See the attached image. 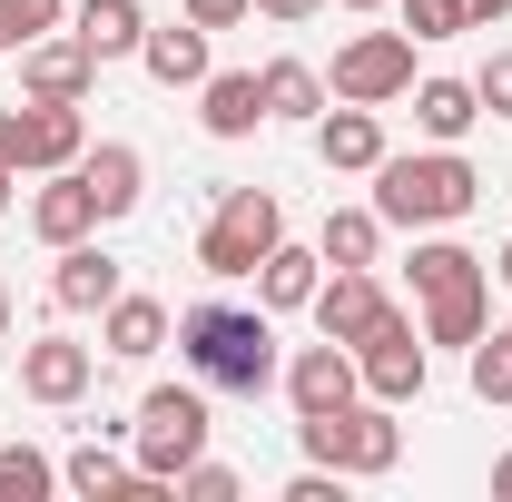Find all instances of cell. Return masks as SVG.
I'll list each match as a JSON object with an SVG mask.
<instances>
[{
    "label": "cell",
    "instance_id": "cell-1",
    "mask_svg": "<svg viewBox=\"0 0 512 502\" xmlns=\"http://www.w3.org/2000/svg\"><path fill=\"white\" fill-rule=\"evenodd\" d=\"M178 345H188L197 384H217V394H266V384L286 375L266 306H188L178 315Z\"/></svg>",
    "mask_w": 512,
    "mask_h": 502
},
{
    "label": "cell",
    "instance_id": "cell-2",
    "mask_svg": "<svg viewBox=\"0 0 512 502\" xmlns=\"http://www.w3.org/2000/svg\"><path fill=\"white\" fill-rule=\"evenodd\" d=\"M473 197H483V178H473V158L463 148H384L375 158V217L384 227H453V217H473Z\"/></svg>",
    "mask_w": 512,
    "mask_h": 502
},
{
    "label": "cell",
    "instance_id": "cell-3",
    "mask_svg": "<svg viewBox=\"0 0 512 502\" xmlns=\"http://www.w3.org/2000/svg\"><path fill=\"white\" fill-rule=\"evenodd\" d=\"M296 434H306V463H335L345 483H375V473L404 463V424H394V404H335V414H306Z\"/></svg>",
    "mask_w": 512,
    "mask_h": 502
},
{
    "label": "cell",
    "instance_id": "cell-4",
    "mask_svg": "<svg viewBox=\"0 0 512 502\" xmlns=\"http://www.w3.org/2000/svg\"><path fill=\"white\" fill-rule=\"evenodd\" d=\"M128 443H138V473L178 483L197 453H207V394H197V384H148V394H138Z\"/></svg>",
    "mask_w": 512,
    "mask_h": 502
},
{
    "label": "cell",
    "instance_id": "cell-5",
    "mask_svg": "<svg viewBox=\"0 0 512 502\" xmlns=\"http://www.w3.org/2000/svg\"><path fill=\"white\" fill-rule=\"evenodd\" d=\"M276 237H286L276 188H227V197H217V217H207V237H197V266H207V276H256Z\"/></svg>",
    "mask_w": 512,
    "mask_h": 502
},
{
    "label": "cell",
    "instance_id": "cell-6",
    "mask_svg": "<svg viewBox=\"0 0 512 502\" xmlns=\"http://www.w3.org/2000/svg\"><path fill=\"white\" fill-rule=\"evenodd\" d=\"M355 375H365V394L375 404H414L424 384H434V345H424V325L404 306H384L365 335H355Z\"/></svg>",
    "mask_w": 512,
    "mask_h": 502
},
{
    "label": "cell",
    "instance_id": "cell-7",
    "mask_svg": "<svg viewBox=\"0 0 512 502\" xmlns=\"http://www.w3.org/2000/svg\"><path fill=\"white\" fill-rule=\"evenodd\" d=\"M404 89H414V30H355L325 79V99H355V109H384Z\"/></svg>",
    "mask_w": 512,
    "mask_h": 502
},
{
    "label": "cell",
    "instance_id": "cell-8",
    "mask_svg": "<svg viewBox=\"0 0 512 502\" xmlns=\"http://www.w3.org/2000/svg\"><path fill=\"white\" fill-rule=\"evenodd\" d=\"M286 404H296V424H306V414H335V404H355V394H365V375H355V345H335V335H325V345H306V355H286Z\"/></svg>",
    "mask_w": 512,
    "mask_h": 502
},
{
    "label": "cell",
    "instance_id": "cell-9",
    "mask_svg": "<svg viewBox=\"0 0 512 502\" xmlns=\"http://www.w3.org/2000/svg\"><path fill=\"white\" fill-rule=\"evenodd\" d=\"M79 148H89L79 99H30V109H20V148H10V168L50 178V168H79Z\"/></svg>",
    "mask_w": 512,
    "mask_h": 502
},
{
    "label": "cell",
    "instance_id": "cell-10",
    "mask_svg": "<svg viewBox=\"0 0 512 502\" xmlns=\"http://www.w3.org/2000/svg\"><path fill=\"white\" fill-rule=\"evenodd\" d=\"M89 384H99V355L89 345H69V335H30L20 345V394L30 404H79Z\"/></svg>",
    "mask_w": 512,
    "mask_h": 502
},
{
    "label": "cell",
    "instance_id": "cell-11",
    "mask_svg": "<svg viewBox=\"0 0 512 502\" xmlns=\"http://www.w3.org/2000/svg\"><path fill=\"white\" fill-rule=\"evenodd\" d=\"M20 89H30V99H89V89H99V60H89V40H79V30H50V40H30V50H20Z\"/></svg>",
    "mask_w": 512,
    "mask_h": 502
},
{
    "label": "cell",
    "instance_id": "cell-12",
    "mask_svg": "<svg viewBox=\"0 0 512 502\" xmlns=\"http://www.w3.org/2000/svg\"><path fill=\"white\" fill-rule=\"evenodd\" d=\"M306 315H316V335L355 345V335H365V325L384 315V286H375V266H325V286L306 296Z\"/></svg>",
    "mask_w": 512,
    "mask_h": 502
},
{
    "label": "cell",
    "instance_id": "cell-13",
    "mask_svg": "<svg viewBox=\"0 0 512 502\" xmlns=\"http://www.w3.org/2000/svg\"><path fill=\"white\" fill-rule=\"evenodd\" d=\"M89 227H99L89 178H79V168H50V178H40V197H30V237H40V247H79Z\"/></svg>",
    "mask_w": 512,
    "mask_h": 502
},
{
    "label": "cell",
    "instance_id": "cell-14",
    "mask_svg": "<svg viewBox=\"0 0 512 502\" xmlns=\"http://www.w3.org/2000/svg\"><path fill=\"white\" fill-rule=\"evenodd\" d=\"M197 119H207V138H256V128H266L256 69H207V79H197Z\"/></svg>",
    "mask_w": 512,
    "mask_h": 502
},
{
    "label": "cell",
    "instance_id": "cell-15",
    "mask_svg": "<svg viewBox=\"0 0 512 502\" xmlns=\"http://www.w3.org/2000/svg\"><path fill=\"white\" fill-rule=\"evenodd\" d=\"M79 178H89V197H99V227H109V217H128V207H138V188H148V158H138L128 138H99V148H79Z\"/></svg>",
    "mask_w": 512,
    "mask_h": 502
},
{
    "label": "cell",
    "instance_id": "cell-16",
    "mask_svg": "<svg viewBox=\"0 0 512 502\" xmlns=\"http://www.w3.org/2000/svg\"><path fill=\"white\" fill-rule=\"evenodd\" d=\"M316 158L325 168H355V178H375V158H384V119L375 109H355V99H335L316 119Z\"/></svg>",
    "mask_w": 512,
    "mask_h": 502
},
{
    "label": "cell",
    "instance_id": "cell-17",
    "mask_svg": "<svg viewBox=\"0 0 512 502\" xmlns=\"http://www.w3.org/2000/svg\"><path fill=\"white\" fill-rule=\"evenodd\" d=\"M99 345H109V355H119V365H148V355H158V345H168V306H158V296H109V306H99Z\"/></svg>",
    "mask_w": 512,
    "mask_h": 502
},
{
    "label": "cell",
    "instance_id": "cell-18",
    "mask_svg": "<svg viewBox=\"0 0 512 502\" xmlns=\"http://www.w3.org/2000/svg\"><path fill=\"white\" fill-rule=\"evenodd\" d=\"M119 296V256H99L89 237L79 247H60V266H50V306H69V315H99Z\"/></svg>",
    "mask_w": 512,
    "mask_h": 502
},
{
    "label": "cell",
    "instance_id": "cell-19",
    "mask_svg": "<svg viewBox=\"0 0 512 502\" xmlns=\"http://www.w3.org/2000/svg\"><path fill=\"white\" fill-rule=\"evenodd\" d=\"M69 30L89 40V60L109 69V60H138V40H148V10H138V0H79V10H69Z\"/></svg>",
    "mask_w": 512,
    "mask_h": 502
},
{
    "label": "cell",
    "instance_id": "cell-20",
    "mask_svg": "<svg viewBox=\"0 0 512 502\" xmlns=\"http://www.w3.org/2000/svg\"><path fill=\"white\" fill-rule=\"evenodd\" d=\"M316 286H325V256L316 247H286V237L266 247V266H256V306H266V315H296Z\"/></svg>",
    "mask_w": 512,
    "mask_h": 502
},
{
    "label": "cell",
    "instance_id": "cell-21",
    "mask_svg": "<svg viewBox=\"0 0 512 502\" xmlns=\"http://www.w3.org/2000/svg\"><path fill=\"white\" fill-rule=\"evenodd\" d=\"M138 69H148L158 89H197V79H207V30H197V20L148 30V40H138Z\"/></svg>",
    "mask_w": 512,
    "mask_h": 502
},
{
    "label": "cell",
    "instance_id": "cell-22",
    "mask_svg": "<svg viewBox=\"0 0 512 502\" xmlns=\"http://www.w3.org/2000/svg\"><path fill=\"white\" fill-rule=\"evenodd\" d=\"M483 119V99H473V79H414V128L434 138V148H453L463 128Z\"/></svg>",
    "mask_w": 512,
    "mask_h": 502
},
{
    "label": "cell",
    "instance_id": "cell-23",
    "mask_svg": "<svg viewBox=\"0 0 512 502\" xmlns=\"http://www.w3.org/2000/svg\"><path fill=\"white\" fill-rule=\"evenodd\" d=\"M256 89H266V119H325V69L306 60H266Z\"/></svg>",
    "mask_w": 512,
    "mask_h": 502
},
{
    "label": "cell",
    "instance_id": "cell-24",
    "mask_svg": "<svg viewBox=\"0 0 512 502\" xmlns=\"http://www.w3.org/2000/svg\"><path fill=\"white\" fill-rule=\"evenodd\" d=\"M375 247H384V217H375V207H325V237H316L325 266H375Z\"/></svg>",
    "mask_w": 512,
    "mask_h": 502
},
{
    "label": "cell",
    "instance_id": "cell-25",
    "mask_svg": "<svg viewBox=\"0 0 512 502\" xmlns=\"http://www.w3.org/2000/svg\"><path fill=\"white\" fill-rule=\"evenodd\" d=\"M483 276H473V286H444V296H424V345H473V335H483Z\"/></svg>",
    "mask_w": 512,
    "mask_h": 502
},
{
    "label": "cell",
    "instance_id": "cell-26",
    "mask_svg": "<svg viewBox=\"0 0 512 502\" xmlns=\"http://www.w3.org/2000/svg\"><path fill=\"white\" fill-rule=\"evenodd\" d=\"M60 483H69V493H89V502H128V483H138V463H119L109 443H79V453L60 463Z\"/></svg>",
    "mask_w": 512,
    "mask_h": 502
},
{
    "label": "cell",
    "instance_id": "cell-27",
    "mask_svg": "<svg viewBox=\"0 0 512 502\" xmlns=\"http://www.w3.org/2000/svg\"><path fill=\"white\" fill-rule=\"evenodd\" d=\"M473 276H493V256L453 247V237H424L414 247V296H444V286H473Z\"/></svg>",
    "mask_w": 512,
    "mask_h": 502
},
{
    "label": "cell",
    "instance_id": "cell-28",
    "mask_svg": "<svg viewBox=\"0 0 512 502\" xmlns=\"http://www.w3.org/2000/svg\"><path fill=\"white\" fill-rule=\"evenodd\" d=\"M60 493V463L40 443H0V502H50Z\"/></svg>",
    "mask_w": 512,
    "mask_h": 502
},
{
    "label": "cell",
    "instance_id": "cell-29",
    "mask_svg": "<svg viewBox=\"0 0 512 502\" xmlns=\"http://www.w3.org/2000/svg\"><path fill=\"white\" fill-rule=\"evenodd\" d=\"M69 20V0H0V60H20L30 40H50Z\"/></svg>",
    "mask_w": 512,
    "mask_h": 502
},
{
    "label": "cell",
    "instance_id": "cell-30",
    "mask_svg": "<svg viewBox=\"0 0 512 502\" xmlns=\"http://www.w3.org/2000/svg\"><path fill=\"white\" fill-rule=\"evenodd\" d=\"M473 394L512 404V335H473Z\"/></svg>",
    "mask_w": 512,
    "mask_h": 502
},
{
    "label": "cell",
    "instance_id": "cell-31",
    "mask_svg": "<svg viewBox=\"0 0 512 502\" xmlns=\"http://www.w3.org/2000/svg\"><path fill=\"white\" fill-rule=\"evenodd\" d=\"M404 30L414 40H453V30H473V0H404Z\"/></svg>",
    "mask_w": 512,
    "mask_h": 502
},
{
    "label": "cell",
    "instance_id": "cell-32",
    "mask_svg": "<svg viewBox=\"0 0 512 502\" xmlns=\"http://www.w3.org/2000/svg\"><path fill=\"white\" fill-rule=\"evenodd\" d=\"M473 99H483V119H512V50H493L473 69Z\"/></svg>",
    "mask_w": 512,
    "mask_h": 502
},
{
    "label": "cell",
    "instance_id": "cell-33",
    "mask_svg": "<svg viewBox=\"0 0 512 502\" xmlns=\"http://www.w3.org/2000/svg\"><path fill=\"white\" fill-rule=\"evenodd\" d=\"M178 493H188V502H237V473H227V463H207V453H197L188 473H178Z\"/></svg>",
    "mask_w": 512,
    "mask_h": 502
},
{
    "label": "cell",
    "instance_id": "cell-34",
    "mask_svg": "<svg viewBox=\"0 0 512 502\" xmlns=\"http://www.w3.org/2000/svg\"><path fill=\"white\" fill-rule=\"evenodd\" d=\"M197 30H237V20H256V0H178Z\"/></svg>",
    "mask_w": 512,
    "mask_h": 502
},
{
    "label": "cell",
    "instance_id": "cell-35",
    "mask_svg": "<svg viewBox=\"0 0 512 502\" xmlns=\"http://www.w3.org/2000/svg\"><path fill=\"white\" fill-rule=\"evenodd\" d=\"M325 0H256V20H286V30H296V20H316Z\"/></svg>",
    "mask_w": 512,
    "mask_h": 502
},
{
    "label": "cell",
    "instance_id": "cell-36",
    "mask_svg": "<svg viewBox=\"0 0 512 502\" xmlns=\"http://www.w3.org/2000/svg\"><path fill=\"white\" fill-rule=\"evenodd\" d=\"M10 148H20V109H0V168H10Z\"/></svg>",
    "mask_w": 512,
    "mask_h": 502
},
{
    "label": "cell",
    "instance_id": "cell-37",
    "mask_svg": "<svg viewBox=\"0 0 512 502\" xmlns=\"http://www.w3.org/2000/svg\"><path fill=\"white\" fill-rule=\"evenodd\" d=\"M512 0H473V30H493V20H503Z\"/></svg>",
    "mask_w": 512,
    "mask_h": 502
},
{
    "label": "cell",
    "instance_id": "cell-38",
    "mask_svg": "<svg viewBox=\"0 0 512 502\" xmlns=\"http://www.w3.org/2000/svg\"><path fill=\"white\" fill-rule=\"evenodd\" d=\"M493 493H503V502H512V453H503V463H493Z\"/></svg>",
    "mask_w": 512,
    "mask_h": 502
},
{
    "label": "cell",
    "instance_id": "cell-39",
    "mask_svg": "<svg viewBox=\"0 0 512 502\" xmlns=\"http://www.w3.org/2000/svg\"><path fill=\"white\" fill-rule=\"evenodd\" d=\"M10 188H20V168H0V217H10Z\"/></svg>",
    "mask_w": 512,
    "mask_h": 502
},
{
    "label": "cell",
    "instance_id": "cell-40",
    "mask_svg": "<svg viewBox=\"0 0 512 502\" xmlns=\"http://www.w3.org/2000/svg\"><path fill=\"white\" fill-rule=\"evenodd\" d=\"M0 345H10V286H0Z\"/></svg>",
    "mask_w": 512,
    "mask_h": 502
},
{
    "label": "cell",
    "instance_id": "cell-41",
    "mask_svg": "<svg viewBox=\"0 0 512 502\" xmlns=\"http://www.w3.org/2000/svg\"><path fill=\"white\" fill-rule=\"evenodd\" d=\"M493 276H503V286H512V247H503V256H493Z\"/></svg>",
    "mask_w": 512,
    "mask_h": 502
},
{
    "label": "cell",
    "instance_id": "cell-42",
    "mask_svg": "<svg viewBox=\"0 0 512 502\" xmlns=\"http://www.w3.org/2000/svg\"><path fill=\"white\" fill-rule=\"evenodd\" d=\"M345 10H384V0H345Z\"/></svg>",
    "mask_w": 512,
    "mask_h": 502
},
{
    "label": "cell",
    "instance_id": "cell-43",
    "mask_svg": "<svg viewBox=\"0 0 512 502\" xmlns=\"http://www.w3.org/2000/svg\"><path fill=\"white\" fill-rule=\"evenodd\" d=\"M503 335H512V325H503Z\"/></svg>",
    "mask_w": 512,
    "mask_h": 502
}]
</instances>
